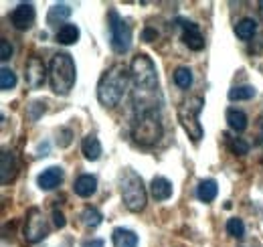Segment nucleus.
Returning <instances> with one entry per match:
<instances>
[{
	"label": "nucleus",
	"mask_w": 263,
	"mask_h": 247,
	"mask_svg": "<svg viewBox=\"0 0 263 247\" xmlns=\"http://www.w3.org/2000/svg\"><path fill=\"white\" fill-rule=\"evenodd\" d=\"M128 71L124 65H114L103 73V77L98 83V99L103 108H116L128 87Z\"/></svg>",
	"instance_id": "f257e3e1"
},
{
	"label": "nucleus",
	"mask_w": 263,
	"mask_h": 247,
	"mask_svg": "<svg viewBox=\"0 0 263 247\" xmlns=\"http://www.w3.org/2000/svg\"><path fill=\"white\" fill-rule=\"evenodd\" d=\"M77 69L69 53H57L49 65V83L57 95H67L75 85Z\"/></svg>",
	"instance_id": "f03ea898"
},
{
	"label": "nucleus",
	"mask_w": 263,
	"mask_h": 247,
	"mask_svg": "<svg viewBox=\"0 0 263 247\" xmlns=\"http://www.w3.org/2000/svg\"><path fill=\"white\" fill-rule=\"evenodd\" d=\"M132 77L136 83V92L142 93V101L138 103V108H142L146 103V97L156 93L158 90V75H156V67L152 59L144 53H140L138 57H134L132 61Z\"/></svg>",
	"instance_id": "7ed1b4c3"
},
{
	"label": "nucleus",
	"mask_w": 263,
	"mask_h": 247,
	"mask_svg": "<svg viewBox=\"0 0 263 247\" xmlns=\"http://www.w3.org/2000/svg\"><path fill=\"white\" fill-rule=\"evenodd\" d=\"M120 186H122V199H124V205L130 209L132 213H140L144 211L146 203H148V192H146V186L142 183V179L132 170L126 168L120 177Z\"/></svg>",
	"instance_id": "20e7f679"
},
{
	"label": "nucleus",
	"mask_w": 263,
	"mask_h": 247,
	"mask_svg": "<svg viewBox=\"0 0 263 247\" xmlns=\"http://www.w3.org/2000/svg\"><path fill=\"white\" fill-rule=\"evenodd\" d=\"M202 108H204V99L198 97V95L184 99V101L178 105V122L184 128V132L189 134V138H191L193 142H198V140L202 138V134H204L202 123L198 120Z\"/></svg>",
	"instance_id": "39448f33"
},
{
	"label": "nucleus",
	"mask_w": 263,
	"mask_h": 247,
	"mask_svg": "<svg viewBox=\"0 0 263 247\" xmlns=\"http://www.w3.org/2000/svg\"><path fill=\"white\" fill-rule=\"evenodd\" d=\"M162 138V123L158 118V110L138 112V120L134 123V140L142 146H154Z\"/></svg>",
	"instance_id": "423d86ee"
},
{
	"label": "nucleus",
	"mask_w": 263,
	"mask_h": 247,
	"mask_svg": "<svg viewBox=\"0 0 263 247\" xmlns=\"http://www.w3.org/2000/svg\"><path fill=\"white\" fill-rule=\"evenodd\" d=\"M109 39H111V49L116 53H126L132 45V27L118 16L116 10L109 12Z\"/></svg>",
	"instance_id": "0eeeda50"
},
{
	"label": "nucleus",
	"mask_w": 263,
	"mask_h": 247,
	"mask_svg": "<svg viewBox=\"0 0 263 247\" xmlns=\"http://www.w3.org/2000/svg\"><path fill=\"white\" fill-rule=\"evenodd\" d=\"M49 229L45 225V217L39 209H31L27 213V223H25V237L29 243H39L47 237Z\"/></svg>",
	"instance_id": "6e6552de"
},
{
	"label": "nucleus",
	"mask_w": 263,
	"mask_h": 247,
	"mask_svg": "<svg viewBox=\"0 0 263 247\" xmlns=\"http://www.w3.org/2000/svg\"><path fill=\"white\" fill-rule=\"evenodd\" d=\"M34 6L33 4H27V2H23V4H18L14 10H12V14H10V23L14 25V29H18V31H27V29H31L34 23Z\"/></svg>",
	"instance_id": "1a4fd4ad"
},
{
	"label": "nucleus",
	"mask_w": 263,
	"mask_h": 247,
	"mask_svg": "<svg viewBox=\"0 0 263 247\" xmlns=\"http://www.w3.org/2000/svg\"><path fill=\"white\" fill-rule=\"evenodd\" d=\"M25 77H27V83H29L31 90H39V87L45 83V77H47V73H45V63L41 61L39 57H31L29 63H27V73H25Z\"/></svg>",
	"instance_id": "9d476101"
},
{
	"label": "nucleus",
	"mask_w": 263,
	"mask_h": 247,
	"mask_svg": "<svg viewBox=\"0 0 263 247\" xmlns=\"http://www.w3.org/2000/svg\"><path fill=\"white\" fill-rule=\"evenodd\" d=\"M182 27H184V32H182V41H184V45H186L191 51H200V49L204 47V37H202L200 31H198V25L184 21Z\"/></svg>",
	"instance_id": "9b49d317"
},
{
	"label": "nucleus",
	"mask_w": 263,
	"mask_h": 247,
	"mask_svg": "<svg viewBox=\"0 0 263 247\" xmlns=\"http://www.w3.org/2000/svg\"><path fill=\"white\" fill-rule=\"evenodd\" d=\"M61 181H63V168H61V166H49V168L43 170V172L39 174V179H36V183H39V186H41L43 190H51V188L59 186Z\"/></svg>",
	"instance_id": "f8f14e48"
},
{
	"label": "nucleus",
	"mask_w": 263,
	"mask_h": 247,
	"mask_svg": "<svg viewBox=\"0 0 263 247\" xmlns=\"http://www.w3.org/2000/svg\"><path fill=\"white\" fill-rule=\"evenodd\" d=\"M73 190H75V195H77V197L87 199V197H91V195L98 190V179H96V177H91V174H81V177L75 181Z\"/></svg>",
	"instance_id": "ddd939ff"
},
{
	"label": "nucleus",
	"mask_w": 263,
	"mask_h": 247,
	"mask_svg": "<svg viewBox=\"0 0 263 247\" xmlns=\"http://www.w3.org/2000/svg\"><path fill=\"white\" fill-rule=\"evenodd\" d=\"M111 241H114V247H138V235L130 229L116 227L111 233Z\"/></svg>",
	"instance_id": "4468645a"
},
{
	"label": "nucleus",
	"mask_w": 263,
	"mask_h": 247,
	"mask_svg": "<svg viewBox=\"0 0 263 247\" xmlns=\"http://www.w3.org/2000/svg\"><path fill=\"white\" fill-rule=\"evenodd\" d=\"M150 192L156 201H166V199L172 197V183L164 177H156L150 185Z\"/></svg>",
	"instance_id": "2eb2a0df"
},
{
	"label": "nucleus",
	"mask_w": 263,
	"mask_h": 247,
	"mask_svg": "<svg viewBox=\"0 0 263 247\" xmlns=\"http://www.w3.org/2000/svg\"><path fill=\"white\" fill-rule=\"evenodd\" d=\"M217 192H219L217 181L206 179V181H200V183H198V188H197L198 201H202V203H211V201L217 199Z\"/></svg>",
	"instance_id": "dca6fc26"
},
{
	"label": "nucleus",
	"mask_w": 263,
	"mask_h": 247,
	"mask_svg": "<svg viewBox=\"0 0 263 247\" xmlns=\"http://www.w3.org/2000/svg\"><path fill=\"white\" fill-rule=\"evenodd\" d=\"M81 152L83 156L87 158V160H98L99 156H101V144H99V140L96 136H85L83 138V142H81Z\"/></svg>",
	"instance_id": "f3484780"
},
{
	"label": "nucleus",
	"mask_w": 263,
	"mask_h": 247,
	"mask_svg": "<svg viewBox=\"0 0 263 247\" xmlns=\"http://www.w3.org/2000/svg\"><path fill=\"white\" fill-rule=\"evenodd\" d=\"M71 6L69 4H55L51 10H49V14H47V23L49 25H59V23H63L67 21L69 16H71Z\"/></svg>",
	"instance_id": "a211bd4d"
},
{
	"label": "nucleus",
	"mask_w": 263,
	"mask_h": 247,
	"mask_svg": "<svg viewBox=\"0 0 263 247\" xmlns=\"http://www.w3.org/2000/svg\"><path fill=\"white\" fill-rule=\"evenodd\" d=\"M77 39H79V27L77 25L67 23L57 31V43H61V45H73V43H77Z\"/></svg>",
	"instance_id": "6ab92c4d"
},
{
	"label": "nucleus",
	"mask_w": 263,
	"mask_h": 247,
	"mask_svg": "<svg viewBox=\"0 0 263 247\" xmlns=\"http://www.w3.org/2000/svg\"><path fill=\"white\" fill-rule=\"evenodd\" d=\"M235 32H237V37H239L241 41H249V39H253V34L257 32V23H255L253 19H241V21L237 23V27H235Z\"/></svg>",
	"instance_id": "aec40b11"
},
{
	"label": "nucleus",
	"mask_w": 263,
	"mask_h": 247,
	"mask_svg": "<svg viewBox=\"0 0 263 247\" xmlns=\"http://www.w3.org/2000/svg\"><path fill=\"white\" fill-rule=\"evenodd\" d=\"M2 185H6L8 181L14 179L16 174V162H14V156L12 152H2Z\"/></svg>",
	"instance_id": "412c9836"
},
{
	"label": "nucleus",
	"mask_w": 263,
	"mask_h": 247,
	"mask_svg": "<svg viewBox=\"0 0 263 247\" xmlns=\"http://www.w3.org/2000/svg\"><path fill=\"white\" fill-rule=\"evenodd\" d=\"M227 122H229V128L235 130V132H243L247 128V116L241 112V110H227Z\"/></svg>",
	"instance_id": "4be33fe9"
},
{
	"label": "nucleus",
	"mask_w": 263,
	"mask_h": 247,
	"mask_svg": "<svg viewBox=\"0 0 263 247\" xmlns=\"http://www.w3.org/2000/svg\"><path fill=\"white\" fill-rule=\"evenodd\" d=\"M174 83L180 87V90H189L193 85V71L189 67H178L174 71Z\"/></svg>",
	"instance_id": "5701e85b"
},
{
	"label": "nucleus",
	"mask_w": 263,
	"mask_h": 247,
	"mask_svg": "<svg viewBox=\"0 0 263 247\" xmlns=\"http://www.w3.org/2000/svg\"><path fill=\"white\" fill-rule=\"evenodd\" d=\"M255 93L257 90L253 87V85H241V87H233L229 92V99L231 101H243V99H251V97H255Z\"/></svg>",
	"instance_id": "b1692460"
},
{
	"label": "nucleus",
	"mask_w": 263,
	"mask_h": 247,
	"mask_svg": "<svg viewBox=\"0 0 263 247\" xmlns=\"http://www.w3.org/2000/svg\"><path fill=\"white\" fill-rule=\"evenodd\" d=\"M14 85H16V73L12 69H8V67H2L0 69V90L2 92H8Z\"/></svg>",
	"instance_id": "393cba45"
},
{
	"label": "nucleus",
	"mask_w": 263,
	"mask_h": 247,
	"mask_svg": "<svg viewBox=\"0 0 263 247\" xmlns=\"http://www.w3.org/2000/svg\"><path fill=\"white\" fill-rule=\"evenodd\" d=\"M227 233L231 237H237V239H243L245 237V223L237 217H233L227 221Z\"/></svg>",
	"instance_id": "a878e982"
},
{
	"label": "nucleus",
	"mask_w": 263,
	"mask_h": 247,
	"mask_svg": "<svg viewBox=\"0 0 263 247\" xmlns=\"http://www.w3.org/2000/svg\"><path fill=\"white\" fill-rule=\"evenodd\" d=\"M81 219H83V223L87 225V227H98L99 223H101V213H99L98 209H93V207H87L85 211H83V215H81Z\"/></svg>",
	"instance_id": "bb28decb"
},
{
	"label": "nucleus",
	"mask_w": 263,
	"mask_h": 247,
	"mask_svg": "<svg viewBox=\"0 0 263 247\" xmlns=\"http://www.w3.org/2000/svg\"><path fill=\"white\" fill-rule=\"evenodd\" d=\"M229 148L233 154H247V152H249V146H247L243 140H233L229 144Z\"/></svg>",
	"instance_id": "cd10ccee"
},
{
	"label": "nucleus",
	"mask_w": 263,
	"mask_h": 247,
	"mask_svg": "<svg viewBox=\"0 0 263 247\" xmlns=\"http://www.w3.org/2000/svg\"><path fill=\"white\" fill-rule=\"evenodd\" d=\"M10 55H12V47H10V43H8L6 39H2V41H0V59H2V61H8Z\"/></svg>",
	"instance_id": "c85d7f7f"
},
{
	"label": "nucleus",
	"mask_w": 263,
	"mask_h": 247,
	"mask_svg": "<svg viewBox=\"0 0 263 247\" xmlns=\"http://www.w3.org/2000/svg\"><path fill=\"white\" fill-rule=\"evenodd\" d=\"M53 223H55V227H59V229H63L65 227V215L61 213V211H53Z\"/></svg>",
	"instance_id": "c756f323"
},
{
	"label": "nucleus",
	"mask_w": 263,
	"mask_h": 247,
	"mask_svg": "<svg viewBox=\"0 0 263 247\" xmlns=\"http://www.w3.org/2000/svg\"><path fill=\"white\" fill-rule=\"evenodd\" d=\"M81 247H103V241L101 239H89V241H85Z\"/></svg>",
	"instance_id": "7c9ffc66"
},
{
	"label": "nucleus",
	"mask_w": 263,
	"mask_h": 247,
	"mask_svg": "<svg viewBox=\"0 0 263 247\" xmlns=\"http://www.w3.org/2000/svg\"><path fill=\"white\" fill-rule=\"evenodd\" d=\"M142 37H144V41H146V43H150V41H154V39H156V32H154V31H150V29H146V31H144V34H142Z\"/></svg>",
	"instance_id": "2f4dec72"
},
{
	"label": "nucleus",
	"mask_w": 263,
	"mask_h": 247,
	"mask_svg": "<svg viewBox=\"0 0 263 247\" xmlns=\"http://www.w3.org/2000/svg\"><path fill=\"white\" fill-rule=\"evenodd\" d=\"M259 6H261V8H259V10H261V16H263V2H259Z\"/></svg>",
	"instance_id": "473e14b6"
}]
</instances>
